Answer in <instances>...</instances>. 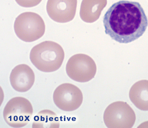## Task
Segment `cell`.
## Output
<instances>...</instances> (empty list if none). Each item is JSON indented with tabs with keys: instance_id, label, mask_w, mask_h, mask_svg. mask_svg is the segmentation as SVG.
<instances>
[{
	"instance_id": "cell-1",
	"label": "cell",
	"mask_w": 148,
	"mask_h": 128,
	"mask_svg": "<svg viewBox=\"0 0 148 128\" xmlns=\"http://www.w3.org/2000/svg\"><path fill=\"white\" fill-rule=\"evenodd\" d=\"M105 32L120 43L127 44L138 39L148 25L144 10L138 2L121 1L114 4L103 18Z\"/></svg>"
},
{
	"instance_id": "cell-2",
	"label": "cell",
	"mask_w": 148,
	"mask_h": 128,
	"mask_svg": "<svg viewBox=\"0 0 148 128\" xmlns=\"http://www.w3.org/2000/svg\"><path fill=\"white\" fill-rule=\"evenodd\" d=\"M65 57L63 49L59 44L51 41L43 42L32 49L30 58L33 64L44 72H53L62 65Z\"/></svg>"
},
{
	"instance_id": "cell-3",
	"label": "cell",
	"mask_w": 148,
	"mask_h": 128,
	"mask_svg": "<svg viewBox=\"0 0 148 128\" xmlns=\"http://www.w3.org/2000/svg\"><path fill=\"white\" fill-rule=\"evenodd\" d=\"M14 29L17 36L26 42L40 39L45 34V25L42 18L34 12L23 13L16 19Z\"/></svg>"
},
{
	"instance_id": "cell-4",
	"label": "cell",
	"mask_w": 148,
	"mask_h": 128,
	"mask_svg": "<svg viewBox=\"0 0 148 128\" xmlns=\"http://www.w3.org/2000/svg\"><path fill=\"white\" fill-rule=\"evenodd\" d=\"M33 112L32 105L28 99L16 97L8 102L4 109L3 116L5 122L10 126L21 128L28 124Z\"/></svg>"
},
{
	"instance_id": "cell-5",
	"label": "cell",
	"mask_w": 148,
	"mask_h": 128,
	"mask_svg": "<svg viewBox=\"0 0 148 128\" xmlns=\"http://www.w3.org/2000/svg\"><path fill=\"white\" fill-rule=\"evenodd\" d=\"M136 120L135 114L126 102L118 101L110 105L106 109L103 120L107 127L132 128Z\"/></svg>"
},
{
	"instance_id": "cell-6",
	"label": "cell",
	"mask_w": 148,
	"mask_h": 128,
	"mask_svg": "<svg viewBox=\"0 0 148 128\" xmlns=\"http://www.w3.org/2000/svg\"><path fill=\"white\" fill-rule=\"evenodd\" d=\"M66 71L71 79L84 83L90 81L95 77L97 67L95 61L90 56L79 54L69 59L66 64Z\"/></svg>"
},
{
	"instance_id": "cell-7",
	"label": "cell",
	"mask_w": 148,
	"mask_h": 128,
	"mask_svg": "<svg viewBox=\"0 0 148 128\" xmlns=\"http://www.w3.org/2000/svg\"><path fill=\"white\" fill-rule=\"evenodd\" d=\"M55 105L61 110L66 112L78 109L82 104L83 96L80 89L69 83H64L58 86L53 94Z\"/></svg>"
},
{
	"instance_id": "cell-8",
	"label": "cell",
	"mask_w": 148,
	"mask_h": 128,
	"mask_svg": "<svg viewBox=\"0 0 148 128\" xmlns=\"http://www.w3.org/2000/svg\"><path fill=\"white\" fill-rule=\"evenodd\" d=\"M77 0H48L47 11L54 21L66 23L72 20L76 15Z\"/></svg>"
},
{
	"instance_id": "cell-9",
	"label": "cell",
	"mask_w": 148,
	"mask_h": 128,
	"mask_svg": "<svg viewBox=\"0 0 148 128\" xmlns=\"http://www.w3.org/2000/svg\"><path fill=\"white\" fill-rule=\"evenodd\" d=\"M12 87L17 92H25L33 86L35 80L34 73L28 65L22 64L12 70L10 77Z\"/></svg>"
},
{
	"instance_id": "cell-10",
	"label": "cell",
	"mask_w": 148,
	"mask_h": 128,
	"mask_svg": "<svg viewBox=\"0 0 148 128\" xmlns=\"http://www.w3.org/2000/svg\"><path fill=\"white\" fill-rule=\"evenodd\" d=\"M107 4V0H82L80 11L81 19L88 23L96 21Z\"/></svg>"
},
{
	"instance_id": "cell-11",
	"label": "cell",
	"mask_w": 148,
	"mask_h": 128,
	"mask_svg": "<svg viewBox=\"0 0 148 128\" xmlns=\"http://www.w3.org/2000/svg\"><path fill=\"white\" fill-rule=\"evenodd\" d=\"M129 97L138 109L148 111V80H142L135 83L130 89Z\"/></svg>"
},
{
	"instance_id": "cell-12",
	"label": "cell",
	"mask_w": 148,
	"mask_h": 128,
	"mask_svg": "<svg viewBox=\"0 0 148 128\" xmlns=\"http://www.w3.org/2000/svg\"><path fill=\"white\" fill-rule=\"evenodd\" d=\"M32 127L34 128H59V118L54 112L44 110L39 112L34 117Z\"/></svg>"
},
{
	"instance_id": "cell-13",
	"label": "cell",
	"mask_w": 148,
	"mask_h": 128,
	"mask_svg": "<svg viewBox=\"0 0 148 128\" xmlns=\"http://www.w3.org/2000/svg\"><path fill=\"white\" fill-rule=\"evenodd\" d=\"M42 0H15L20 6L24 8H31L39 4Z\"/></svg>"
}]
</instances>
